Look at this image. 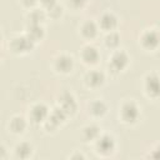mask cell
<instances>
[{
  "label": "cell",
  "mask_w": 160,
  "mask_h": 160,
  "mask_svg": "<svg viewBox=\"0 0 160 160\" xmlns=\"http://www.w3.org/2000/svg\"><path fill=\"white\" fill-rule=\"evenodd\" d=\"M121 118L125 122L132 124L139 118V108L134 102H125L121 108Z\"/></svg>",
  "instance_id": "obj_1"
},
{
  "label": "cell",
  "mask_w": 160,
  "mask_h": 160,
  "mask_svg": "<svg viewBox=\"0 0 160 160\" xmlns=\"http://www.w3.org/2000/svg\"><path fill=\"white\" fill-rule=\"evenodd\" d=\"M145 90L152 98L160 96V78L155 74L146 76L145 79Z\"/></svg>",
  "instance_id": "obj_2"
},
{
  "label": "cell",
  "mask_w": 160,
  "mask_h": 160,
  "mask_svg": "<svg viewBox=\"0 0 160 160\" xmlns=\"http://www.w3.org/2000/svg\"><path fill=\"white\" fill-rule=\"evenodd\" d=\"M34 42L35 41H32L28 35L26 36H18L12 40L11 49L15 52H25V51L31 50V48L34 46Z\"/></svg>",
  "instance_id": "obj_3"
},
{
  "label": "cell",
  "mask_w": 160,
  "mask_h": 160,
  "mask_svg": "<svg viewBox=\"0 0 160 160\" xmlns=\"http://www.w3.org/2000/svg\"><path fill=\"white\" fill-rule=\"evenodd\" d=\"M141 44L144 48L152 50L155 48H158L160 45V34L155 30H149L146 31L142 38H141Z\"/></svg>",
  "instance_id": "obj_4"
},
{
  "label": "cell",
  "mask_w": 160,
  "mask_h": 160,
  "mask_svg": "<svg viewBox=\"0 0 160 160\" xmlns=\"http://www.w3.org/2000/svg\"><path fill=\"white\" fill-rule=\"evenodd\" d=\"M96 146H98V151L99 152H101L104 155H108V154L112 152V150L115 148V141H114L112 136L105 134V135H102V136H100L98 139Z\"/></svg>",
  "instance_id": "obj_5"
},
{
  "label": "cell",
  "mask_w": 160,
  "mask_h": 160,
  "mask_svg": "<svg viewBox=\"0 0 160 160\" xmlns=\"http://www.w3.org/2000/svg\"><path fill=\"white\" fill-rule=\"evenodd\" d=\"M129 62V58L124 51H116L110 60V68L112 69V71H120L122 70Z\"/></svg>",
  "instance_id": "obj_6"
},
{
  "label": "cell",
  "mask_w": 160,
  "mask_h": 160,
  "mask_svg": "<svg viewBox=\"0 0 160 160\" xmlns=\"http://www.w3.org/2000/svg\"><path fill=\"white\" fill-rule=\"evenodd\" d=\"M59 104H60V108L68 114V115H71L76 111V101L74 99V96L69 92H64L60 99H59Z\"/></svg>",
  "instance_id": "obj_7"
},
{
  "label": "cell",
  "mask_w": 160,
  "mask_h": 160,
  "mask_svg": "<svg viewBox=\"0 0 160 160\" xmlns=\"http://www.w3.org/2000/svg\"><path fill=\"white\" fill-rule=\"evenodd\" d=\"M30 116H31V120H32L34 122L39 124V122H42V121L49 116V110H48V108H46L44 104H36V105L31 109Z\"/></svg>",
  "instance_id": "obj_8"
},
{
  "label": "cell",
  "mask_w": 160,
  "mask_h": 160,
  "mask_svg": "<svg viewBox=\"0 0 160 160\" xmlns=\"http://www.w3.org/2000/svg\"><path fill=\"white\" fill-rule=\"evenodd\" d=\"M66 116H68V114H66L61 108H58V109H55V110L50 114L49 120H48V124H49L52 129H55L56 126H59V125L66 119Z\"/></svg>",
  "instance_id": "obj_9"
},
{
  "label": "cell",
  "mask_w": 160,
  "mask_h": 160,
  "mask_svg": "<svg viewBox=\"0 0 160 160\" xmlns=\"http://www.w3.org/2000/svg\"><path fill=\"white\" fill-rule=\"evenodd\" d=\"M72 65H74V61L70 56L68 55H61L56 59L55 61V66L59 71L61 72H69L71 69H72Z\"/></svg>",
  "instance_id": "obj_10"
},
{
  "label": "cell",
  "mask_w": 160,
  "mask_h": 160,
  "mask_svg": "<svg viewBox=\"0 0 160 160\" xmlns=\"http://www.w3.org/2000/svg\"><path fill=\"white\" fill-rule=\"evenodd\" d=\"M116 24H118V19L115 18V15H112L110 12L104 14L100 19V25L104 30H110L111 31L116 26Z\"/></svg>",
  "instance_id": "obj_11"
},
{
  "label": "cell",
  "mask_w": 160,
  "mask_h": 160,
  "mask_svg": "<svg viewBox=\"0 0 160 160\" xmlns=\"http://www.w3.org/2000/svg\"><path fill=\"white\" fill-rule=\"evenodd\" d=\"M82 59L88 64H95L99 60V51L92 46H86L82 50Z\"/></svg>",
  "instance_id": "obj_12"
},
{
  "label": "cell",
  "mask_w": 160,
  "mask_h": 160,
  "mask_svg": "<svg viewBox=\"0 0 160 160\" xmlns=\"http://www.w3.org/2000/svg\"><path fill=\"white\" fill-rule=\"evenodd\" d=\"M105 78H104V74L100 72V71H90L86 76V81L90 86L92 88H96V86H100L102 82H104Z\"/></svg>",
  "instance_id": "obj_13"
},
{
  "label": "cell",
  "mask_w": 160,
  "mask_h": 160,
  "mask_svg": "<svg viewBox=\"0 0 160 160\" xmlns=\"http://www.w3.org/2000/svg\"><path fill=\"white\" fill-rule=\"evenodd\" d=\"M28 36L32 41H38L44 36V30L40 24H30L28 28Z\"/></svg>",
  "instance_id": "obj_14"
},
{
  "label": "cell",
  "mask_w": 160,
  "mask_h": 160,
  "mask_svg": "<svg viewBox=\"0 0 160 160\" xmlns=\"http://www.w3.org/2000/svg\"><path fill=\"white\" fill-rule=\"evenodd\" d=\"M81 32H82V35H84L85 38L92 39V38H95L96 34H98V26H96V24L92 22V21H86V22L82 25V28H81Z\"/></svg>",
  "instance_id": "obj_15"
},
{
  "label": "cell",
  "mask_w": 160,
  "mask_h": 160,
  "mask_svg": "<svg viewBox=\"0 0 160 160\" xmlns=\"http://www.w3.org/2000/svg\"><path fill=\"white\" fill-rule=\"evenodd\" d=\"M31 152H32V148H31V145H30L29 142H21V144H19V145L16 146V149H15L16 156H18V158H21V159L29 158V156L31 155Z\"/></svg>",
  "instance_id": "obj_16"
},
{
  "label": "cell",
  "mask_w": 160,
  "mask_h": 160,
  "mask_svg": "<svg viewBox=\"0 0 160 160\" xmlns=\"http://www.w3.org/2000/svg\"><path fill=\"white\" fill-rule=\"evenodd\" d=\"M99 134H100V129L96 126V125H89L84 129L82 131V136L86 141L89 140H94V139H98L99 138Z\"/></svg>",
  "instance_id": "obj_17"
},
{
  "label": "cell",
  "mask_w": 160,
  "mask_h": 160,
  "mask_svg": "<svg viewBox=\"0 0 160 160\" xmlns=\"http://www.w3.org/2000/svg\"><path fill=\"white\" fill-rule=\"evenodd\" d=\"M25 126H26L25 120L21 116H15L11 120V122H10V128H11V130L14 132H21V131H24Z\"/></svg>",
  "instance_id": "obj_18"
},
{
  "label": "cell",
  "mask_w": 160,
  "mask_h": 160,
  "mask_svg": "<svg viewBox=\"0 0 160 160\" xmlns=\"http://www.w3.org/2000/svg\"><path fill=\"white\" fill-rule=\"evenodd\" d=\"M90 111L95 115V116H101L106 112V106L102 101H94L90 105Z\"/></svg>",
  "instance_id": "obj_19"
},
{
  "label": "cell",
  "mask_w": 160,
  "mask_h": 160,
  "mask_svg": "<svg viewBox=\"0 0 160 160\" xmlns=\"http://www.w3.org/2000/svg\"><path fill=\"white\" fill-rule=\"evenodd\" d=\"M28 18H29V24H40L44 20V12L40 10H32Z\"/></svg>",
  "instance_id": "obj_20"
},
{
  "label": "cell",
  "mask_w": 160,
  "mask_h": 160,
  "mask_svg": "<svg viewBox=\"0 0 160 160\" xmlns=\"http://www.w3.org/2000/svg\"><path fill=\"white\" fill-rule=\"evenodd\" d=\"M119 41H120V38H119V35H118L116 32H110V34L105 38V42H106V45L110 46V48L118 46Z\"/></svg>",
  "instance_id": "obj_21"
},
{
  "label": "cell",
  "mask_w": 160,
  "mask_h": 160,
  "mask_svg": "<svg viewBox=\"0 0 160 160\" xmlns=\"http://www.w3.org/2000/svg\"><path fill=\"white\" fill-rule=\"evenodd\" d=\"M48 10H49V14H50V16H51V18H59V16L61 15V12H62L61 6H59L58 4H55V5L50 6Z\"/></svg>",
  "instance_id": "obj_22"
},
{
  "label": "cell",
  "mask_w": 160,
  "mask_h": 160,
  "mask_svg": "<svg viewBox=\"0 0 160 160\" xmlns=\"http://www.w3.org/2000/svg\"><path fill=\"white\" fill-rule=\"evenodd\" d=\"M88 0H70V4L74 6V8H82L85 4H86Z\"/></svg>",
  "instance_id": "obj_23"
},
{
  "label": "cell",
  "mask_w": 160,
  "mask_h": 160,
  "mask_svg": "<svg viewBox=\"0 0 160 160\" xmlns=\"http://www.w3.org/2000/svg\"><path fill=\"white\" fill-rule=\"evenodd\" d=\"M41 1V4L45 6V8H50V6H52V5H55L56 4V0H40Z\"/></svg>",
  "instance_id": "obj_24"
},
{
  "label": "cell",
  "mask_w": 160,
  "mask_h": 160,
  "mask_svg": "<svg viewBox=\"0 0 160 160\" xmlns=\"http://www.w3.org/2000/svg\"><path fill=\"white\" fill-rule=\"evenodd\" d=\"M151 158H155V159H160V146H158L154 151H152V154H151Z\"/></svg>",
  "instance_id": "obj_25"
},
{
  "label": "cell",
  "mask_w": 160,
  "mask_h": 160,
  "mask_svg": "<svg viewBox=\"0 0 160 160\" xmlns=\"http://www.w3.org/2000/svg\"><path fill=\"white\" fill-rule=\"evenodd\" d=\"M22 2H24V5H26V6H32L35 2H36V0H22Z\"/></svg>",
  "instance_id": "obj_26"
}]
</instances>
